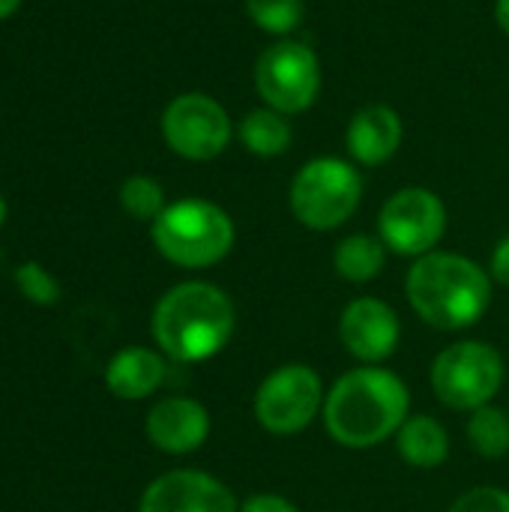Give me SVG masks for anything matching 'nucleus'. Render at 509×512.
<instances>
[{"mask_svg":"<svg viewBox=\"0 0 509 512\" xmlns=\"http://www.w3.org/2000/svg\"><path fill=\"white\" fill-rule=\"evenodd\" d=\"M324 429L348 450H372L393 438L411 417V393L405 381L381 366L345 372L324 399Z\"/></svg>","mask_w":509,"mask_h":512,"instance_id":"obj_1","label":"nucleus"},{"mask_svg":"<svg viewBox=\"0 0 509 512\" xmlns=\"http://www.w3.org/2000/svg\"><path fill=\"white\" fill-rule=\"evenodd\" d=\"M150 327L165 357L174 363H204L231 342L237 309L213 282H180L162 294Z\"/></svg>","mask_w":509,"mask_h":512,"instance_id":"obj_2","label":"nucleus"},{"mask_svg":"<svg viewBox=\"0 0 509 512\" xmlns=\"http://www.w3.org/2000/svg\"><path fill=\"white\" fill-rule=\"evenodd\" d=\"M405 291L420 321L453 333L474 327L489 312L492 276L468 255L435 249L411 264Z\"/></svg>","mask_w":509,"mask_h":512,"instance_id":"obj_3","label":"nucleus"},{"mask_svg":"<svg viewBox=\"0 0 509 512\" xmlns=\"http://www.w3.org/2000/svg\"><path fill=\"white\" fill-rule=\"evenodd\" d=\"M159 255L186 270H207L228 258L237 231L231 216L207 198H180L150 225Z\"/></svg>","mask_w":509,"mask_h":512,"instance_id":"obj_4","label":"nucleus"},{"mask_svg":"<svg viewBox=\"0 0 509 512\" xmlns=\"http://www.w3.org/2000/svg\"><path fill=\"white\" fill-rule=\"evenodd\" d=\"M291 213L312 231L345 225L363 201V177L357 165L339 156L309 159L291 180Z\"/></svg>","mask_w":509,"mask_h":512,"instance_id":"obj_5","label":"nucleus"},{"mask_svg":"<svg viewBox=\"0 0 509 512\" xmlns=\"http://www.w3.org/2000/svg\"><path fill=\"white\" fill-rule=\"evenodd\" d=\"M507 378L504 357L489 342H456L444 348L429 372L435 396L453 411H477L492 405Z\"/></svg>","mask_w":509,"mask_h":512,"instance_id":"obj_6","label":"nucleus"},{"mask_svg":"<svg viewBox=\"0 0 509 512\" xmlns=\"http://www.w3.org/2000/svg\"><path fill=\"white\" fill-rule=\"evenodd\" d=\"M255 90L279 114H303L321 93V60L297 39H279L258 54Z\"/></svg>","mask_w":509,"mask_h":512,"instance_id":"obj_7","label":"nucleus"},{"mask_svg":"<svg viewBox=\"0 0 509 512\" xmlns=\"http://www.w3.org/2000/svg\"><path fill=\"white\" fill-rule=\"evenodd\" d=\"M324 399L321 375L312 366L285 363L258 384L252 411L264 432L297 435L318 417V411H324Z\"/></svg>","mask_w":509,"mask_h":512,"instance_id":"obj_8","label":"nucleus"},{"mask_svg":"<svg viewBox=\"0 0 509 512\" xmlns=\"http://www.w3.org/2000/svg\"><path fill=\"white\" fill-rule=\"evenodd\" d=\"M447 231L444 201L423 186H405L390 195L378 213V237L402 258H423L435 252Z\"/></svg>","mask_w":509,"mask_h":512,"instance_id":"obj_9","label":"nucleus"},{"mask_svg":"<svg viewBox=\"0 0 509 512\" xmlns=\"http://www.w3.org/2000/svg\"><path fill=\"white\" fill-rule=\"evenodd\" d=\"M162 138L180 159L210 162L228 150L234 126L213 96L180 93L162 111Z\"/></svg>","mask_w":509,"mask_h":512,"instance_id":"obj_10","label":"nucleus"},{"mask_svg":"<svg viewBox=\"0 0 509 512\" xmlns=\"http://www.w3.org/2000/svg\"><path fill=\"white\" fill-rule=\"evenodd\" d=\"M339 339L354 360L363 366H378L396 354L402 342V324L390 303L378 297H357L339 318Z\"/></svg>","mask_w":509,"mask_h":512,"instance_id":"obj_11","label":"nucleus"},{"mask_svg":"<svg viewBox=\"0 0 509 512\" xmlns=\"http://www.w3.org/2000/svg\"><path fill=\"white\" fill-rule=\"evenodd\" d=\"M138 512H240V507L234 492L213 474L180 468L144 489Z\"/></svg>","mask_w":509,"mask_h":512,"instance_id":"obj_12","label":"nucleus"},{"mask_svg":"<svg viewBox=\"0 0 509 512\" xmlns=\"http://www.w3.org/2000/svg\"><path fill=\"white\" fill-rule=\"evenodd\" d=\"M147 438L168 456H186L207 444L210 414L201 402L186 396H168L147 414Z\"/></svg>","mask_w":509,"mask_h":512,"instance_id":"obj_13","label":"nucleus"},{"mask_svg":"<svg viewBox=\"0 0 509 512\" xmlns=\"http://www.w3.org/2000/svg\"><path fill=\"white\" fill-rule=\"evenodd\" d=\"M402 117L396 108L390 105H366L363 111H357L348 123V153L357 165H384L387 159L396 156V150L402 147Z\"/></svg>","mask_w":509,"mask_h":512,"instance_id":"obj_14","label":"nucleus"},{"mask_svg":"<svg viewBox=\"0 0 509 512\" xmlns=\"http://www.w3.org/2000/svg\"><path fill=\"white\" fill-rule=\"evenodd\" d=\"M168 378V363L153 348H123L105 366V387L126 402L153 396Z\"/></svg>","mask_w":509,"mask_h":512,"instance_id":"obj_15","label":"nucleus"},{"mask_svg":"<svg viewBox=\"0 0 509 512\" xmlns=\"http://www.w3.org/2000/svg\"><path fill=\"white\" fill-rule=\"evenodd\" d=\"M396 450L405 465L417 471H432L450 459V435L435 417L411 414L396 432Z\"/></svg>","mask_w":509,"mask_h":512,"instance_id":"obj_16","label":"nucleus"},{"mask_svg":"<svg viewBox=\"0 0 509 512\" xmlns=\"http://www.w3.org/2000/svg\"><path fill=\"white\" fill-rule=\"evenodd\" d=\"M384 264H387V246L381 237L372 234H348L345 240H339L333 252L336 273L351 285H366L378 279Z\"/></svg>","mask_w":509,"mask_h":512,"instance_id":"obj_17","label":"nucleus"},{"mask_svg":"<svg viewBox=\"0 0 509 512\" xmlns=\"http://www.w3.org/2000/svg\"><path fill=\"white\" fill-rule=\"evenodd\" d=\"M237 138H240V144L249 153H255L261 159H273V156H282L291 147L294 132H291V123H288L285 114H279V111L264 105V108L249 111L240 120Z\"/></svg>","mask_w":509,"mask_h":512,"instance_id":"obj_18","label":"nucleus"},{"mask_svg":"<svg viewBox=\"0 0 509 512\" xmlns=\"http://www.w3.org/2000/svg\"><path fill=\"white\" fill-rule=\"evenodd\" d=\"M468 441L483 459H504L509 453V417L495 408L483 405L468 420Z\"/></svg>","mask_w":509,"mask_h":512,"instance_id":"obj_19","label":"nucleus"},{"mask_svg":"<svg viewBox=\"0 0 509 512\" xmlns=\"http://www.w3.org/2000/svg\"><path fill=\"white\" fill-rule=\"evenodd\" d=\"M243 6L252 24L270 36H288L306 18L303 0H243Z\"/></svg>","mask_w":509,"mask_h":512,"instance_id":"obj_20","label":"nucleus"},{"mask_svg":"<svg viewBox=\"0 0 509 512\" xmlns=\"http://www.w3.org/2000/svg\"><path fill=\"white\" fill-rule=\"evenodd\" d=\"M120 207H123L132 219L150 222V225H153V222L159 219V213L168 207L165 189H162L159 180H153V177H147V174H135V177H129V180H123V186H120Z\"/></svg>","mask_w":509,"mask_h":512,"instance_id":"obj_21","label":"nucleus"},{"mask_svg":"<svg viewBox=\"0 0 509 512\" xmlns=\"http://www.w3.org/2000/svg\"><path fill=\"white\" fill-rule=\"evenodd\" d=\"M15 282H18V291L36 303V306H54L57 297H60V285L57 279L36 261H24L18 270H15Z\"/></svg>","mask_w":509,"mask_h":512,"instance_id":"obj_22","label":"nucleus"},{"mask_svg":"<svg viewBox=\"0 0 509 512\" xmlns=\"http://www.w3.org/2000/svg\"><path fill=\"white\" fill-rule=\"evenodd\" d=\"M447 512H509V492L498 486H477L459 495Z\"/></svg>","mask_w":509,"mask_h":512,"instance_id":"obj_23","label":"nucleus"},{"mask_svg":"<svg viewBox=\"0 0 509 512\" xmlns=\"http://www.w3.org/2000/svg\"><path fill=\"white\" fill-rule=\"evenodd\" d=\"M489 276L492 282L498 285H507L509 288V234L498 240L495 252H492V261H489Z\"/></svg>","mask_w":509,"mask_h":512,"instance_id":"obj_24","label":"nucleus"},{"mask_svg":"<svg viewBox=\"0 0 509 512\" xmlns=\"http://www.w3.org/2000/svg\"><path fill=\"white\" fill-rule=\"evenodd\" d=\"M240 512H300L288 498L282 495H255L243 504Z\"/></svg>","mask_w":509,"mask_h":512,"instance_id":"obj_25","label":"nucleus"},{"mask_svg":"<svg viewBox=\"0 0 509 512\" xmlns=\"http://www.w3.org/2000/svg\"><path fill=\"white\" fill-rule=\"evenodd\" d=\"M495 21L509 36V0H495Z\"/></svg>","mask_w":509,"mask_h":512,"instance_id":"obj_26","label":"nucleus"},{"mask_svg":"<svg viewBox=\"0 0 509 512\" xmlns=\"http://www.w3.org/2000/svg\"><path fill=\"white\" fill-rule=\"evenodd\" d=\"M18 6H21V0H0V21L9 18V15H15Z\"/></svg>","mask_w":509,"mask_h":512,"instance_id":"obj_27","label":"nucleus"},{"mask_svg":"<svg viewBox=\"0 0 509 512\" xmlns=\"http://www.w3.org/2000/svg\"><path fill=\"white\" fill-rule=\"evenodd\" d=\"M3 219H6V201L0 198V225H3Z\"/></svg>","mask_w":509,"mask_h":512,"instance_id":"obj_28","label":"nucleus"}]
</instances>
